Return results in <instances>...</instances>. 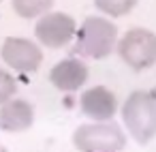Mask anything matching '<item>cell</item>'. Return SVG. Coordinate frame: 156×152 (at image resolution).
Wrapping results in <instances>:
<instances>
[{"mask_svg": "<svg viewBox=\"0 0 156 152\" xmlns=\"http://www.w3.org/2000/svg\"><path fill=\"white\" fill-rule=\"evenodd\" d=\"M118 43V28L111 20L103 15H88L81 26L75 30V54L77 58L103 60L107 58Z\"/></svg>", "mask_w": 156, "mask_h": 152, "instance_id": "cell-1", "label": "cell"}, {"mask_svg": "<svg viewBox=\"0 0 156 152\" xmlns=\"http://www.w3.org/2000/svg\"><path fill=\"white\" fill-rule=\"evenodd\" d=\"M122 122L137 143H150L156 137V96L147 90H133L120 107Z\"/></svg>", "mask_w": 156, "mask_h": 152, "instance_id": "cell-2", "label": "cell"}, {"mask_svg": "<svg viewBox=\"0 0 156 152\" xmlns=\"http://www.w3.org/2000/svg\"><path fill=\"white\" fill-rule=\"evenodd\" d=\"M73 146L79 152H120L126 146V133L113 120L88 122L73 133Z\"/></svg>", "mask_w": 156, "mask_h": 152, "instance_id": "cell-3", "label": "cell"}, {"mask_svg": "<svg viewBox=\"0 0 156 152\" xmlns=\"http://www.w3.org/2000/svg\"><path fill=\"white\" fill-rule=\"evenodd\" d=\"M115 52L126 67L135 71L150 69L156 64V32L147 28H130L118 39Z\"/></svg>", "mask_w": 156, "mask_h": 152, "instance_id": "cell-4", "label": "cell"}, {"mask_svg": "<svg viewBox=\"0 0 156 152\" xmlns=\"http://www.w3.org/2000/svg\"><path fill=\"white\" fill-rule=\"evenodd\" d=\"M75 30H77V22L73 15H69L64 11H49L37 20L34 37L41 45L60 49L73 41Z\"/></svg>", "mask_w": 156, "mask_h": 152, "instance_id": "cell-5", "label": "cell"}, {"mask_svg": "<svg viewBox=\"0 0 156 152\" xmlns=\"http://www.w3.org/2000/svg\"><path fill=\"white\" fill-rule=\"evenodd\" d=\"M0 58L17 73H34L43 62V52L37 41L26 37H7L0 47Z\"/></svg>", "mask_w": 156, "mask_h": 152, "instance_id": "cell-6", "label": "cell"}, {"mask_svg": "<svg viewBox=\"0 0 156 152\" xmlns=\"http://www.w3.org/2000/svg\"><path fill=\"white\" fill-rule=\"evenodd\" d=\"M79 107H81V114L86 118H90L92 122L113 120L115 111L120 109L118 107V96L107 86H92L86 92H81Z\"/></svg>", "mask_w": 156, "mask_h": 152, "instance_id": "cell-7", "label": "cell"}, {"mask_svg": "<svg viewBox=\"0 0 156 152\" xmlns=\"http://www.w3.org/2000/svg\"><path fill=\"white\" fill-rule=\"evenodd\" d=\"M88 75H90L88 64L77 56H69V58H62L60 62H56L51 67L49 81L60 92H75L88 81Z\"/></svg>", "mask_w": 156, "mask_h": 152, "instance_id": "cell-8", "label": "cell"}, {"mask_svg": "<svg viewBox=\"0 0 156 152\" xmlns=\"http://www.w3.org/2000/svg\"><path fill=\"white\" fill-rule=\"evenodd\" d=\"M34 124V107L26 99H9L0 105V128L5 133H22Z\"/></svg>", "mask_w": 156, "mask_h": 152, "instance_id": "cell-9", "label": "cell"}, {"mask_svg": "<svg viewBox=\"0 0 156 152\" xmlns=\"http://www.w3.org/2000/svg\"><path fill=\"white\" fill-rule=\"evenodd\" d=\"M54 2L56 0H11V7L22 20H39L54 9Z\"/></svg>", "mask_w": 156, "mask_h": 152, "instance_id": "cell-10", "label": "cell"}, {"mask_svg": "<svg viewBox=\"0 0 156 152\" xmlns=\"http://www.w3.org/2000/svg\"><path fill=\"white\" fill-rule=\"evenodd\" d=\"M139 0H94V7L103 13V17H124L128 15Z\"/></svg>", "mask_w": 156, "mask_h": 152, "instance_id": "cell-11", "label": "cell"}, {"mask_svg": "<svg viewBox=\"0 0 156 152\" xmlns=\"http://www.w3.org/2000/svg\"><path fill=\"white\" fill-rule=\"evenodd\" d=\"M15 92H17V81H15V77H13L7 69L0 67V105L7 103L9 99H13Z\"/></svg>", "mask_w": 156, "mask_h": 152, "instance_id": "cell-12", "label": "cell"}, {"mask_svg": "<svg viewBox=\"0 0 156 152\" xmlns=\"http://www.w3.org/2000/svg\"><path fill=\"white\" fill-rule=\"evenodd\" d=\"M0 2H2V0H0Z\"/></svg>", "mask_w": 156, "mask_h": 152, "instance_id": "cell-13", "label": "cell"}]
</instances>
